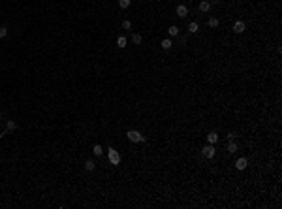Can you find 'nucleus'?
<instances>
[{"label":"nucleus","instance_id":"1","mask_svg":"<svg viewBox=\"0 0 282 209\" xmlns=\"http://www.w3.org/2000/svg\"><path fill=\"white\" fill-rule=\"evenodd\" d=\"M126 138H128L130 141H134V143H143L145 141V136H141L137 130H128L126 132Z\"/></svg>","mask_w":282,"mask_h":209},{"label":"nucleus","instance_id":"2","mask_svg":"<svg viewBox=\"0 0 282 209\" xmlns=\"http://www.w3.org/2000/svg\"><path fill=\"white\" fill-rule=\"evenodd\" d=\"M107 156H109V162L113 164V166L121 164V155H118V151H115L113 147H109V149H107Z\"/></svg>","mask_w":282,"mask_h":209},{"label":"nucleus","instance_id":"3","mask_svg":"<svg viewBox=\"0 0 282 209\" xmlns=\"http://www.w3.org/2000/svg\"><path fill=\"white\" fill-rule=\"evenodd\" d=\"M201 153H203V156H207V158H213L214 155H216V149H214V145H211V143H207V145L201 149Z\"/></svg>","mask_w":282,"mask_h":209},{"label":"nucleus","instance_id":"4","mask_svg":"<svg viewBox=\"0 0 282 209\" xmlns=\"http://www.w3.org/2000/svg\"><path fill=\"white\" fill-rule=\"evenodd\" d=\"M175 11H177V15H179V17H181V19H182V17H186V15H188V8H186L184 4H179Z\"/></svg>","mask_w":282,"mask_h":209},{"label":"nucleus","instance_id":"5","mask_svg":"<svg viewBox=\"0 0 282 209\" xmlns=\"http://www.w3.org/2000/svg\"><path fill=\"white\" fill-rule=\"evenodd\" d=\"M247 166H248L247 158H237V162H235V168H237V170H239V171L247 170Z\"/></svg>","mask_w":282,"mask_h":209},{"label":"nucleus","instance_id":"6","mask_svg":"<svg viewBox=\"0 0 282 209\" xmlns=\"http://www.w3.org/2000/svg\"><path fill=\"white\" fill-rule=\"evenodd\" d=\"M233 32H235V34H243V32H245V23L243 21H235V25H233Z\"/></svg>","mask_w":282,"mask_h":209},{"label":"nucleus","instance_id":"7","mask_svg":"<svg viewBox=\"0 0 282 209\" xmlns=\"http://www.w3.org/2000/svg\"><path fill=\"white\" fill-rule=\"evenodd\" d=\"M211 10V2L209 0H201L200 2V11H209Z\"/></svg>","mask_w":282,"mask_h":209},{"label":"nucleus","instance_id":"8","mask_svg":"<svg viewBox=\"0 0 282 209\" xmlns=\"http://www.w3.org/2000/svg\"><path fill=\"white\" fill-rule=\"evenodd\" d=\"M207 141L211 143V145H214V143L218 141V134H216V132H211V134L207 136Z\"/></svg>","mask_w":282,"mask_h":209},{"label":"nucleus","instance_id":"9","mask_svg":"<svg viewBox=\"0 0 282 209\" xmlns=\"http://www.w3.org/2000/svg\"><path fill=\"white\" fill-rule=\"evenodd\" d=\"M92 153H94L96 156H102V155H104V147H102V145H98V143H96V145L92 147Z\"/></svg>","mask_w":282,"mask_h":209},{"label":"nucleus","instance_id":"10","mask_svg":"<svg viewBox=\"0 0 282 209\" xmlns=\"http://www.w3.org/2000/svg\"><path fill=\"white\" fill-rule=\"evenodd\" d=\"M85 170L87 171H94V170H96V164H94L92 160H87V162H85Z\"/></svg>","mask_w":282,"mask_h":209},{"label":"nucleus","instance_id":"11","mask_svg":"<svg viewBox=\"0 0 282 209\" xmlns=\"http://www.w3.org/2000/svg\"><path fill=\"white\" fill-rule=\"evenodd\" d=\"M160 45H162V49H166V51H168V49H171V45H173V43H171V40H162V43H160Z\"/></svg>","mask_w":282,"mask_h":209},{"label":"nucleus","instance_id":"12","mask_svg":"<svg viewBox=\"0 0 282 209\" xmlns=\"http://www.w3.org/2000/svg\"><path fill=\"white\" fill-rule=\"evenodd\" d=\"M117 45L121 47V49L126 47V36H118V38H117Z\"/></svg>","mask_w":282,"mask_h":209},{"label":"nucleus","instance_id":"13","mask_svg":"<svg viewBox=\"0 0 282 209\" xmlns=\"http://www.w3.org/2000/svg\"><path fill=\"white\" fill-rule=\"evenodd\" d=\"M132 42L136 43V45H141V42H143V36H141V34H134V36H132Z\"/></svg>","mask_w":282,"mask_h":209},{"label":"nucleus","instance_id":"14","mask_svg":"<svg viewBox=\"0 0 282 209\" xmlns=\"http://www.w3.org/2000/svg\"><path fill=\"white\" fill-rule=\"evenodd\" d=\"M207 25L211 26V29H216V26H218V19H216V17H211V19L207 21Z\"/></svg>","mask_w":282,"mask_h":209},{"label":"nucleus","instance_id":"15","mask_svg":"<svg viewBox=\"0 0 282 209\" xmlns=\"http://www.w3.org/2000/svg\"><path fill=\"white\" fill-rule=\"evenodd\" d=\"M130 4H132V0H118V6H121L122 10H126V8H128Z\"/></svg>","mask_w":282,"mask_h":209},{"label":"nucleus","instance_id":"16","mask_svg":"<svg viewBox=\"0 0 282 209\" xmlns=\"http://www.w3.org/2000/svg\"><path fill=\"white\" fill-rule=\"evenodd\" d=\"M169 36H179V26H175V25H173V26H169Z\"/></svg>","mask_w":282,"mask_h":209},{"label":"nucleus","instance_id":"17","mask_svg":"<svg viewBox=\"0 0 282 209\" xmlns=\"http://www.w3.org/2000/svg\"><path fill=\"white\" fill-rule=\"evenodd\" d=\"M188 30L192 32V34H194V32H197V30H200V26H197V23H190V25H188Z\"/></svg>","mask_w":282,"mask_h":209},{"label":"nucleus","instance_id":"18","mask_svg":"<svg viewBox=\"0 0 282 209\" xmlns=\"http://www.w3.org/2000/svg\"><path fill=\"white\" fill-rule=\"evenodd\" d=\"M237 149H239V147H237L235 141H231V143L228 145V151H229V153H237Z\"/></svg>","mask_w":282,"mask_h":209},{"label":"nucleus","instance_id":"19","mask_svg":"<svg viewBox=\"0 0 282 209\" xmlns=\"http://www.w3.org/2000/svg\"><path fill=\"white\" fill-rule=\"evenodd\" d=\"M122 29H124V30H130V29H132V23H130L128 19H126V21H122Z\"/></svg>","mask_w":282,"mask_h":209},{"label":"nucleus","instance_id":"20","mask_svg":"<svg viewBox=\"0 0 282 209\" xmlns=\"http://www.w3.org/2000/svg\"><path fill=\"white\" fill-rule=\"evenodd\" d=\"M15 128H17V124L13 121H8V130H15Z\"/></svg>","mask_w":282,"mask_h":209},{"label":"nucleus","instance_id":"21","mask_svg":"<svg viewBox=\"0 0 282 209\" xmlns=\"http://www.w3.org/2000/svg\"><path fill=\"white\" fill-rule=\"evenodd\" d=\"M6 34H8V29L6 26H0V38H6Z\"/></svg>","mask_w":282,"mask_h":209}]
</instances>
